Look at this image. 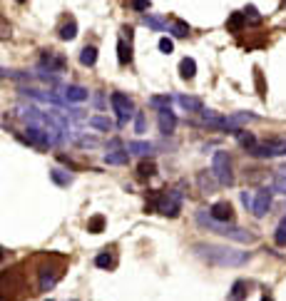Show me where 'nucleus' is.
<instances>
[{"label":"nucleus","mask_w":286,"mask_h":301,"mask_svg":"<svg viewBox=\"0 0 286 301\" xmlns=\"http://www.w3.org/2000/svg\"><path fill=\"white\" fill-rule=\"evenodd\" d=\"M194 254L204 259L207 264L214 267H244L249 262V251H236L231 246H219V244H194Z\"/></svg>","instance_id":"f257e3e1"},{"label":"nucleus","mask_w":286,"mask_h":301,"mask_svg":"<svg viewBox=\"0 0 286 301\" xmlns=\"http://www.w3.org/2000/svg\"><path fill=\"white\" fill-rule=\"evenodd\" d=\"M197 222H199L201 227H207L209 232L219 234V237H227V239L241 241V244H252V241H254V237H252L249 232H244V229H239V227H231V224H219V222H214V219L207 214V209L197 211Z\"/></svg>","instance_id":"f03ea898"},{"label":"nucleus","mask_w":286,"mask_h":301,"mask_svg":"<svg viewBox=\"0 0 286 301\" xmlns=\"http://www.w3.org/2000/svg\"><path fill=\"white\" fill-rule=\"evenodd\" d=\"M147 209H157L159 214L172 217V219L179 217V211H182V192L179 189H167L162 194H152V204Z\"/></svg>","instance_id":"7ed1b4c3"},{"label":"nucleus","mask_w":286,"mask_h":301,"mask_svg":"<svg viewBox=\"0 0 286 301\" xmlns=\"http://www.w3.org/2000/svg\"><path fill=\"white\" fill-rule=\"evenodd\" d=\"M212 175L214 180L224 187H231L234 184V169H231V157L227 152H214L212 157Z\"/></svg>","instance_id":"20e7f679"},{"label":"nucleus","mask_w":286,"mask_h":301,"mask_svg":"<svg viewBox=\"0 0 286 301\" xmlns=\"http://www.w3.org/2000/svg\"><path fill=\"white\" fill-rule=\"evenodd\" d=\"M249 154H254L259 159H271V157H284L286 154V140H266L261 145H254Z\"/></svg>","instance_id":"39448f33"},{"label":"nucleus","mask_w":286,"mask_h":301,"mask_svg":"<svg viewBox=\"0 0 286 301\" xmlns=\"http://www.w3.org/2000/svg\"><path fill=\"white\" fill-rule=\"evenodd\" d=\"M110 102H112L114 112L119 115V124H125V122L130 120L132 115H135V105H132V100L125 95V92H112V97H110Z\"/></svg>","instance_id":"423d86ee"},{"label":"nucleus","mask_w":286,"mask_h":301,"mask_svg":"<svg viewBox=\"0 0 286 301\" xmlns=\"http://www.w3.org/2000/svg\"><path fill=\"white\" fill-rule=\"evenodd\" d=\"M207 214H209L214 222H219V224H231V219H234V209H231L229 202H214Z\"/></svg>","instance_id":"0eeeda50"},{"label":"nucleus","mask_w":286,"mask_h":301,"mask_svg":"<svg viewBox=\"0 0 286 301\" xmlns=\"http://www.w3.org/2000/svg\"><path fill=\"white\" fill-rule=\"evenodd\" d=\"M271 197H274V192L269 189V187H264V189H259L257 197H254V202H252V209L257 217H264L266 211L271 209Z\"/></svg>","instance_id":"6e6552de"},{"label":"nucleus","mask_w":286,"mask_h":301,"mask_svg":"<svg viewBox=\"0 0 286 301\" xmlns=\"http://www.w3.org/2000/svg\"><path fill=\"white\" fill-rule=\"evenodd\" d=\"M157 124H159V132H162V135H172V132H174L177 117H174V112H172L170 107H165V110L157 112Z\"/></svg>","instance_id":"1a4fd4ad"},{"label":"nucleus","mask_w":286,"mask_h":301,"mask_svg":"<svg viewBox=\"0 0 286 301\" xmlns=\"http://www.w3.org/2000/svg\"><path fill=\"white\" fill-rule=\"evenodd\" d=\"M87 97H90V92L85 88H80V85H67L62 90V100L65 102H85Z\"/></svg>","instance_id":"9d476101"},{"label":"nucleus","mask_w":286,"mask_h":301,"mask_svg":"<svg viewBox=\"0 0 286 301\" xmlns=\"http://www.w3.org/2000/svg\"><path fill=\"white\" fill-rule=\"evenodd\" d=\"M177 102H179V107L187 110V112H201V110H204L201 100L199 97H194V95H179Z\"/></svg>","instance_id":"9b49d317"},{"label":"nucleus","mask_w":286,"mask_h":301,"mask_svg":"<svg viewBox=\"0 0 286 301\" xmlns=\"http://www.w3.org/2000/svg\"><path fill=\"white\" fill-rule=\"evenodd\" d=\"M247 294H249V286H247V281H244V279H236V281L231 284L229 301H244V299H247Z\"/></svg>","instance_id":"f8f14e48"},{"label":"nucleus","mask_w":286,"mask_h":301,"mask_svg":"<svg viewBox=\"0 0 286 301\" xmlns=\"http://www.w3.org/2000/svg\"><path fill=\"white\" fill-rule=\"evenodd\" d=\"M125 152H132V154L147 157V154H152V152H154V145H152V142H142V140H135V142H130V145H127V150H125Z\"/></svg>","instance_id":"ddd939ff"},{"label":"nucleus","mask_w":286,"mask_h":301,"mask_svg":"<svg viewBox=\"0 0 286 301\" xmlns=\"http://www.w3.org/2000/svg\"><path fill=\"white\" fill-rule=\"evenodd\" d=\"M127 162H130V152L125 150L105 152V164H127Z\"/></svg>","instance_id":"4468645a"},{"label":"nucleus","mask_w":286,"mask_h":301,"mask_svg":"<svg viewBox=\"0 0 286 301\" xmlns=\"http://www.w3.org/2000/svg\"><path fill=\"white\" fill-rule=\"evenodd\" d=\"M179 75L184 80H192L197 75V62H194V58H184V60L179 62Z\"/></svg>","instance_id":"2eb2a0df"},{"label":"nucleus","mask_w":286,"mask_h":301,"mask_svg":"<svg viewBox=\"0 0 286 301\" xmlns=\"http://www.w3.org/2000/svg\"><path fill=\"white\" fill-rule=\"evenodd\" d=\"M60 37L67 40V42L75 40V37H77V23H75V20H67L65 25H60Z\"/></svg>","instance_id":"dca6fc26"},{"label":"nucleus","mask_w":286,"mask_h":301,"mask_svg":"<svg viewBox=\"0 0 286 301\" xmlns=\"http://www.w3.org/2000/svg\"><path fill=\"white\" fill-rule=\"evenodd\" d=\"M80 62H83L85 67H92V65L97 62V48H92V45L83 48V53H80Z\"/></svg>","instance_id":"f3484780"},{"label":"nucleus","mask_w":286,"mask_h":301,"mask_svg":"<svg viewBox=\"0 0 286 301\" xmlns=\"http://www.w3.org/2000/svg\"><path fill=\"white\" fill-rule=\"evenodd\" d=\"M117 60H119V65H130L132 62V50H130V45H125V40L117 42Z\"/></svg>","instance_id":"a211bd4d"},{"label":"nucleus","mask_w":286,"mask_h":301,"mask_svg":"<svg viewBox=\"0 0 286 301\" xmlns=\"http://www.w3.org/2000/svg\"><path fill=\"white\" fill-rule=\"evenodd\" d=\"M236 140H239V145H241L247 152L257 145V137H254L252 132H247V130H239V132H236Z\"/></svg>","instance_id":"6ab92c4d"},{"label":"nucleus","mask_w":286,"mask_h":301,"mask_svg":"<svg viewBox=\"0 0 286 301\" xmlns=\"http://www.w3.org/2000/svg\"><path fill=\"white\" fill-rule=\"evenodd\" d=\"M90 124L95 127V130H102V132H112V120H107V117H102V115H95V117H90Z\"/></svg>","instance_id":"aec40b11"},{"label":"nucleus","mask_w":286,"mask_h":301,"mask_svg":"<svg viewBox=\"0 0 286 301\" xmlns=\"http://www.w3.org/2000/svg\"><path fill=\"white\" fill-rule=\"evenodd\" d=\"M244 25H247V20H244V15H241V13H231V18L227 20L229 32H239Z\"/></svg>","instance_id":"412c9836"},{"label":"nucleus","mask_w":286,"mask_h":301,"mask_svg":"<svg viewBox=\"0 0 286 301\" xmlns=\"http://www.w3.org/2000/svg\"><path fill=\"white\" fill-rule=\"evenodd\" d=\"M201 120L207 122V124H212V127H224V117L217 115V112H212V110H201Z\"/></svg>","instance_id":"4be33fe9"},{"label":"nucleus","mask_w":286,"mask_h":301,"mask_svg":"<svg viewBox=\"0 0 286 301\" xmlns=\"http://www.w3.org/2000/svg\"><path fill=\"white\" fill-rule=\"evenodd\" d=\"M170 32L174 35V37H187V35H189V25H187L184 20H174V23H172V28H170Z\"/></svg>","instance_id":"5701e85b"},{"label":"nucleus","mask_w":286,"mask_h":301,"mask_svg":"<svg viewBox=\"0 0 286 301\" xmlns=\"http://www.w3.org/2000/svg\"><path fill=\"white\" fill-rule=\"evenodd\" d=\"M55 281H57V274H50L48 269L40 274V289H43V291H45V289H53Z\"/></svg>","instance_id":"b1692460"},{"label":"nucleus","mask_w":286,"mask_h":301,"mask_svg":"<svg viewBox=\"0 0 286 301\" xmlns=\"http://www.w3.org/2000/svg\"><path fill=\"white\" fill-rule=\"evenodd\" d=\"M102 227H105V217H102V214H97V217H92V219L87 222V232H92V234H100Z\"/></svg>","instance_id":"393cba45"},{"label":"nucleus","mask_w":286,"mask_h":301,"mask_svg":"<svg viewBox=\"0 0 286 301\" xmlns=\"http://www.w3.org/2000/svg\"><path fill=\"white\" fill-rule=\"evenodd\" d=\"M241 15H244V20H247V23H254V25H259V23H261V15H259V10L254 8V5H247Z\"/></svg>","instance_id":"a878e982"},{"label":"nucleus","mask_w":286,"mask_h":301,"mask_svg":"<svg viewBox=\"0 0 286 301\" xmlns=\"http://www.w3.org/2000/svg\"><path fill=\"white\" fill-rule=\"evenodd\" d=\"M170 102H172L170 95H152V97H149V105H152V107H159V110L170 107Z\"/></svg>","instance_id":"bb28decb"},{"label":"nucleus","mask_w":286,"mask_h":301,"mask_svg":"<svg viewBox=\"0 0 286 301\" xmlns=\"http://www.w3.org/2000/svg\"><path fill=\"white\" fill-rule=\"evenodd\" d=\"M197 182H199L201 192H207V194H212V192H214V182H212V177H209L207 172H199V177H197Z\"/></svg>","instance_id":"cd10ccee"},{"label":"nucleus","mask_w":286,"mask_h":301,"mask_svg":"<svg viewBox=\"0 0 286 301\" xmlns=\"http://www.w3.org/2000/svg\"><path fill=\"white\" fill-rule=\"evenodd\" d=\"M50 177H53V182H57L60 187H67V184L72 182V177H70L67 172H62V169H53V172H50Z\"/></svg>","instance_id":"c85d7f7f"},{"label":"nucleus","mask_w":286,"mask_h":301,"mask_svg":"<svg viewBox=\"0 0 286 301\" xmlns=\"http://www.w3.org/2000/svg\"><path fill=\"white\" fill-rule=\"evenodd\" d=\"M271 192H281V194H286V172H284V169H281V172H276Z\"/></svg>","instance_id":"c756f323"},{"label":"nucleus","mask_w":286,"mask_h":301,"mask_svg":"<svg viewBox=\"0 0 286 301\" xmlns=\"http://www.w3.org/2000/svg\"><path fill=\"white\" fill-rule=\"evenodd\" d=\"M137 172H140L142 180H147V177H154V175H157V167H154V162H142Z\"/></svg>","instance_id":"7c9ffc66"},{"label":"nucleus","mask_w":286,"mask_h":301,"mask_svg":"<svg viewBox=\"0 0 286 301\" xmlns=\"http://www.w3.org/2000/svg\"><path fill=\"white\" fill-rule=\"evenodd\" d=\"M95 264H97L100 269H110L114 262H112V256H110V254H100V256L95 259Z\"/></svg>","instance_id":"2f4dec72"},{"label":"nucleus","mask_w":286,"mask_h":301,"mask_svg":"<svg viewBox=\"0 0 286 301\" xmlns=\"http://www.w3.org/2000/svg\"><path fill=\"white\" fill-rule=\"evenodd\" d=\"M144 130H147V120H144V115L142 112H135V132L142 135Z\"/></svg>","instance_id":"473e14b6"},{"label":"nucleus","mask_w":286,"mask_h":301,"mask_svg":"<svg viewBox=\"0 0 286 301\" xmlns=\"http://www.w3.org/2000/svg\"><path fill=\"white\" fill-rule=\"evenodd\" d=\"M142 23H144V25H149V28H154V30H165V23H162V20H157V18H152V15H144Z\"/></svg>","instance_id":"72a5a7b5"},{"label":"nucleus","mask_w":286,"mask_h":301,"mask_svg":"<svg viewBox=\"0 0 286 301\" xmlns=\"http://www.w3.org/2000/svg\"><path fill=\"white\" fill-rule=\"evenodd\" d=\"M159 50H162V53H167V55H170L172 50H174V42H172L170 37H162V40H159Z\"/></svg>","instance_id":"f704fd0d"},{"label":"nucleus","mask_w":286,"mask_h":301,"mask_svg":"<svg viewBox=\"0 0 286 301\" xmlns=\"http://www.w3.org/2000/svg\"><path fill=\"white\" fill-rule=\"evenodd\" d=\"M274 241H276L279 246H286V229H284V227H279V229H276V234H274Z\"/></svg>","instance_id":"c9c22d12"},{"label":"nucleus","mask_w":286,"mask_h":301,"mask_svg":"<svg viewBox=\"0 0 286 301\" xmlns=\"http://www.w3.org/2000/svg\"><path fill=\"white\" fill-rule=\"evenodd\" d=\"M152 5V0H132V8L135 10H147Z\"/></svg>","instance_id":"e433bc0d"},{"label":"nucleus","mask_w":286,"mask_h":301,"mask_svg":"<svg viewBox=\"0 0 286 301\" xmlns=\"http://www.w3.org/2000/svg\"><path fill=\"white\" fill-rule=\"evenodd\" d=\"M5 37H10V28L0 20V40H5Z\"/></svg>","instance_id":"4c0bfd02"},{"label":"nucleus","mask_w":286,"mask_h":301,"mask_svg":"<svg viewBox=\"0 0 286 301\" xmlns=\"http://www.w3.org/2000/svg\"><path fill=\"white\" fill-rule=\"evenodd\" d=\"M80 145H83V147H95V145H97V140H95V137H90V140H80Z\"/></svg>","instance_id":"58836bf2"},{"label":"nucleus","mask_w":286,"mask_h":301,"mask_svg":"<svg viewBox=\"0 0 286 301\" xmlns=\"http://www.w3.org/2000/svg\"><path fill=\"white\" fill-rule=\"evenodd\" d=\"M241 202L249 207V204H252V194H249V192H241Z\"/></svg>","instance_id":"ea45409f"},{"label":"nucleus","mask_w":286,"mask_h":301,"mask_svg":"<svg viewBox=\"0 0 286 301\" xmlns=\"http://www.w3.org/2000/svg\"><path fill=\"white\" fill-rule=\"evenodd\" d=\"M5 75H13L10 70H5V67H0V77H5Z\"/></svg>","instance_id":"a19ab883"},{"label":"nucleus","mask_w":286,"mask_h":301,"mask_svg":"<svg viewBox=\"0 0 286 301\" xmlns=\"http://www.w3.org/2000/svg\"><path fill=\"white\" fill-rule=\"evenodd\" d=\"M261 301H274V299H271L269 294H264V296H261Z\"/></svg>","instance_id":"79ce46f5"},{"label":"nucleus","mask_w":286,"mask_h":301,"mask_svg":"<svg viewBox=\"0 0 286 301\" xmlns=\"http://www.w3.org/2000/svg\"><path fill=\"white\" fill-rule=\"evenodd\" d=\"M279 227H284V229H286V217H284V219H281V224H279Z\"/></svg>","instance_id":"37998d69"},{"label":"nucleus","mask_w":286,"mask_h":301,"mask_svg":"<svg viewBox=\"0 0 286 301\" xmlns=\"http://www.w3.org/2000/svg\"><path fill=\"white\" fill-rule=\"evenodd\" d=\"M3 259H5V251H3V249H0V262H3Z\"/></svg>","instance_id":"c03bdc74"},{"label":"nucleus","mask_w":286,"mask_h":301,"mask_svg":"<svg viewBox=\"0 0 286 301\" xmlns=\"http://www.w3.org/2000/svg\"><path fill=\"white\" fill-rule=\"evenodd\" d=\"M15 3H25V0H15Z\"/></svg>","instance_id":"a18cd8bd"},{"label":"nucleus","mask_w":286,"mask_h":301,"mask_svg":"<svg viewBox=\"0 0 286 301\" xmlns=\"http://www.w3.org/2000/svg\"><path fill=\"white\" fill-rule=\"evenodd\" d=\"M48 301H53V299H48Z\"/></svg>","instance_id":"49530a36"}]
</instances>
